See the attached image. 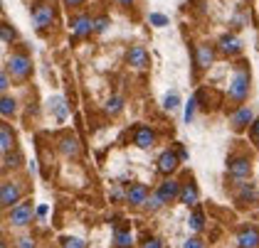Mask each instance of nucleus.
<instances>
[{
    "mask_svg": "<svg viewBox=\"0 0 259 248\" xmlns=\"http://www.w3.org/2000/svg\"><path fill=\"white\" fill-rule=\"evenodd\" d=\"M198 199H200V192L198 187L190 182V184H183V190H180V202L183 204H188V207H195L198 204Z\"/></svg>",
    "mask_w": 259,
    "mask_h": 248,
    "instance_id": "nucleus-13",
    "label": "nucleus"
},
{
    "mask_svg": "<svg viewBox=\"0 0 259 248\" xmlns=\"http://www.w3.org/2000/svg\"><path fill=\"white\" fill-rule=\"evenodd\" d=\"M247 123H252V111H249L247 106H242V108H237V111L232 113V128H235V131H242Z\"/></svg>",
    "mask_w": 259,
    "mask_h": 248,
    "instance_id": "nucleus-14",
    "label": "nucleus"
},
{
    "mask_svg": "<svg viewBox=\"0 0 259 248\" xmlns=\"http://www.w3.org/2000/svg\"><path fill=\"white\" fill-rule=\"evenodd\" d=\"M35 25L37 27H50L52 25V20H55V13H52V8H47V5H35Z\"/></svg>",
    "mask_w": 259,
    "mask_h": 248,
    "instance_id": "nucleus-10",
    "label": "nucleus"
},
{
    "mask_svg": "<svg viewBox=\"0 0 259 248\" xmlns=\"http://www.w3.org/2000/svg\"><path fill=\"white\" fill-rule=\"evenodd\" d=\"M178 157H180V160H185V157H188V150H185V148H180V150H178Z\"/></svg>",
    "mask_w": 259,
    "mask_h": 248,
    "instance_id": "nucleus-40",
    "label": "nucleus"
},
{
    "mask_svg": "<svg viewBox=\"0 0 259 248\" xmlns=\"http://www.w3.org/2000/svg\"><path fill=\"white\" fill-rule=\"evenodd\" d=\"M195 106H198V96H193V98L188 101V108H185V115H183V118H185V123H190V120H193V115H195Z\"/></svg>",
    "mask_w": 259,
    "mask_h": 248,
    "instance_id": "nucleus-28",
    "label": "nucleus"
},
{
    "mask_svg": "<svg viewBox=\"0 0 259 248\" xmlns=\"http://www.w3.org/2000/svg\"><path fill=\"white\" fill-rule=\"evenodd\" d=\"M18 162H20V155H18V153H13V155H5V167H8V165L13 167V165H18Z\"/></svg>",
    "mask_w": 259,
    "mask_h": 248,
    "instance_id": "nucleus-34",
    "label": "nucleus"
},
{
    "mask_svg": "<svg viewBox=\"0 0 259 248\" xmlns=\"http://www.w3.org/2000/svg\"><path fill=\"white\" fill-rule=\"evenodd\" d=\"M212 59H215V54H212L210 47H198V67L200 69H207V67L212 64Z\"/></svg>",
    "mask_w": 259,
    "mask_h": 248,
    "instance_id": "nucleus-21",
    "label": "nucleus"
},
{
    "mask_svg": "<svg viewBox=\"0 0 259 248\" xmlns=\"http://www.w3.org/2000/svg\"><path fill=\"white\" fill-rule=\"evenodd\" d=\"M0 113L3 115H13L15 113V101H13V98H8V96H3V101H0Z\"/></svg>",
    "mask_w": 259,
    "mask_h": 248,
    "instance_id": "nucleus-23",
    "label": "nucleus"
},
{
    "mask_svg": "<svg viewBox=\"0 0 259 248\" xmlns=\"http://www.w3.org/2000/svg\"><path fill=\"white\" fill-rule=\"evenodd\" d=\"M134 143L139 145V148H151L153 143H156V133L148 128V126H141V128H136V135H134Z\"/></svg>",
    "mask_w": 259,
    "mask_h": 248,
    "instance_id": "nucleus-8",
    "label": "nucleus"
},
{
    "mask_svg": "<svg viewBox=\"0 0 259 248\" xmlns=\"http://www.w3.org/2000/svg\"><path fill=\"white\" fill-rule=\"evenodd\" d=\"M64 3H67V5H69V8H74V5H81V3H84V0H64Z\"/></svg>",
    "mask_w": 259,
    "mask_h": 248,
    "instance_id": "nucleus-39",
    "label": "nucleus"
},
{
    "mask_svg": "<svg viewBox=\"0 0 259 248\" xmlns=\"http://www.w3.org/2000/svg\"><path fill=\"white\" fill-rule=\"evenodd\" d=\"M18 199H20V187L15 182H3L0 184V204H3V209H8L10 204H18Z\"/></svg>",
    "mask_w": 259,
    "mask_h": 248,
    "instance_id": "nucleus-3",
    "label": "nucleus"
},
{
    "mask_svg": "<svg viewBox=\"0 0 259 248\" xmlns=\"http://www.w3.org/2000/svg\"><path fill=\"white\" fill-rule=\"evenodd\" d=\"M252 133H254V138H257V143H259V120L252 126Z\"/></svg>",
    "mask_w": 259,
    "mask_h": 248,
    "instance_id": "nucleus-38",
    "label": "nucleus"
},
{
    "mask_svg": "<svg viewBox=\"0 0 259 248\" xmlns=\"http://www.w3.org/2000/svg\"><path fill=\"white\" fill-rule=\"evenodd\" d=\"M143 248H163V246H160L158 238H148V241L143 243Z\"/></svg>",
    "mask_w": 259,
    "mask_h": 248,
    "instance_id": "nucleus-36",
    "label": "nucleus"
},
{
    "mask_svg": "<svg viewBox=\"0 0 259 248\" xmlns=\"http://www.w3.org/2000/svg\"><path fill=\"white\" fill-rule=\"evenodd\" d=\"M178 155L173 153V150H165V153L158 157V172H163V174H168V172H173L176 167H178Z\"/></svg>",
    "mask_w": 259,
    "mask_h": 248,
    "instance_id": "nucleus-11",
    "label": "nucleus"
},
{
    "mask_svg": "<svg viewBox=\"0 0 259 248\" xmlns=\"http://www.w3.org/2000/svg\"><path fill=\"white\" fill-rule=\"evenodd\" d=\"M52 111H55V115H57L60 120L67 118V108H64V101H62V98H52Z\"/></svg>",
    "mask_w": 259,
    "mask_h": 248,
    "instance_id": "nucleus-24",
    "label": "nucleus"
},
{
    "mask_svg": "<svg viewBox=\"0 0 259 248\" xmlns=\"http://www.w3.org/2000/svg\"><path fill=\"white\" fill-rule=\"evenodd\" d=\"M121 5H131V3H134V0H119Z\"/></svg>",
    "mask_w": 259,
    "mask_h": 248,
    "instance_id": "nucleus-41",
    "label": "nucleus"
},
{
    "mask_svg": "<svg viewBox=\"0 0 259 248\" xmlns=\"http://www.w3.org/2000/svg\"><path fill=\"white\" fill-rule=\"evenodd\" d=\"M247 91H249V72H247L244 64H242L237 72H235L232 84H230V98H232V101H242V98L247 96Z\"/></svg>",
    "mask_w": 259,
    "mask_h": 248,
    "instance_id": "nucleus-1",
    "label": "nucleus"
},
{
    "mask_svg": "<svg viewBox=\"0 0 259 248\" xmlns=\"http://www.w3.org/2000/svg\"><path fill=\"white\" fill-rule=\"evenodd\" d=\"M220 49L225 54H237L239 49H242V42L235 35H225V37H220Z\"/></svg>",
    "mask_w": 259,
    "mask_h": 248,
    "instance_id": "nucleus-16",
    "label": "nucleus"
},
{
    "mask_svg": "<svg viewBox=\"0 0 259 248\" xmlns=\"http://www.w3.org/2000/svg\"><path fill=\"white\" fill-rule=\"evenodd\" d=\"M163 204H165V202L158 197V192H156V194H151V197H148V202H146V207H148L151 211H158Z\"/></svg>",
    "mask_w": 259,
    "mask_h": 248,
    "instance_id": "nucleus-27",
    "label": "nucleus"
},
{
    "mask_svg": "<svg viewBox=\"0 0 259 248\" xmlns=\"http://www.w3.org/2000/svg\"><path fill=\"white\" fill-rule=\"evenodd\" d=\"M8 69L18 79H25L30 74V59L25 57V54H13V57L8 59Z\"/></svg>",
    "mask_w": 259,
    "mask_h": 248,
    "instance_id": "nucleus-4",
    "label": "nucleus"
},
{
    "mask_svg": "<svg viewBox=\"0 0 259 248\" xmlns=\"http://www.w3.org/2000/svg\"><path fill=\"white\" fill-rule=\"evenodd\" d=\"M126 202H128V204H134V207L146 204V202H148V190H146L143 184H134L131 190L126 192Z\"/></svg>",
    "mask_w": 259,
    "mask_h": 248,
    "instance_id": "nucleus-9",
    "label": "nucleus"
},
{
    "mask_svg": "<svg viewBox=\"0 0 259 248\" xmlns=\"http://www.w3.org/2000/svg\"><path fill=\"white\" fill-rule=\"evenodd\" d=\"M202 226H205V216H202V211L198 209L195 214H193V216H190V229H193V231H200Z\"/></svg>",
    "mask_w": 259,
    "mask_h": 248,
    "instance_id": "nucleus-26",
    "label": "nucleus"
},
{
    "mask_svg": "<svg viewBox=\"0 0 259 248\" xmlns=\"http://www.w3.org/2000/svg\"><path fill=\"white\" fill-rule=\"evenodd\" d=\"M128 64L136 67V69L148 67V52H146L143 47H131V49H128Z\"/></svg>",
    "mask_w": 259,
    "mask_h": 248,
    "instance_id": "nucleus-12",
    "label": "nucleus"
},
{
    "mask_svg": "<svg viewBox=\"0 0 259 248\" xmlns=\"http://www.w3.org/2000/svg\"><path fill=\"white\" fill-rule=\"evenodd\" d=\"M230 177L232 179H237V182H242V179H247L249 177V172H252V167H249V160H244V157H235L232 162H230Z\"/></svg>",
    "mask_w": 259,
    "mask_h": 248,
    "instance_id": "nucleus-5",
    "label": "nucleus"
},
{
    "mask_svg": "<svg viewBox=\"0 0 259 248\" xmlns=\"http://www.w3.org/2000/svg\"><path fill=\"white\" fill-rule=\"evenodd\" d=\"M121 106H123V101H121L119 96H114V98H109V101H106V113H119L121 111Z\"/></svg>",
    "mask_w": 259,
    "mask_h": 248,
    "instance_id": "nucleus-25",
    "label": "nucleus"
},
{
    "mask_svg": "<svg viewBox=\"0 0 259 248\" xmlns=\"http://www.w3.org/2000/svg\"><path fill=\"white\" fill-rule=\"evenodd\" d=\"M109 27V18H99V20H94V30L97 32H104Z\"/></svg>",
    "mask_w": 259,
    "mask_h": 248,
    "instance_id": "nucleus-33",
    "label": "nucleus"
},
{
    "mask_svg": "<svg viewBox=\"0 0 259 248\" xmlns=\"http://www.w3.org/2000/svg\"><path fill=\"white\" fill-rule=\"evenodd\" d=\"M60 150L67 155V157H77V155H79V143H77V138H62Z\"/></svg>",
    "mask_w": 259,
    "mask_h": 248,
    "instance_id": "nucleus-17",
    "label": "nucleus"
},
{
    "mask_svg": "<svg viewBox=\"0 0 259 248\" xmlns=\"http://www.w3.org/2000/svg\"><path fill=\"white\" fill-rule=\"evenodd\" d=\"M178 106H180V98H178V94H176V91H170V94L165 96V108H168V111H176Z\"/></svg>",
    "mask_w": 259,
    "mask_h": 248,
    "instance_id": "nucleus-29",
    "label": "nucleus"
},
{
    "mask_svg": "<svg viewBox=\"0 0 259 248\" xmlns=\"http://www.w3.org/2000/svg\"><path fill=\"white\" fill-rule=\"evenodd\" d=\"M72 27H74V35H77V37H87V35L94 30V20L81 15V18H77L72 22Z\"/></svg>",
    "mask_w": 259,
    "mask_h": 248,
    "instance_id": "nucleus-15",
    "label": "nucleus"
},
{
    "mask_svg": "<svg viewBox=\"0 0 259 248\" xmlns=\"http://www.w3.org/2000/svg\"><path fill=\"white\" fill-rule=\"evenodd\" d=\"M5 89H8V74L3 72V74H0V91H5Z\"/></svg>",
    "mask_w": 259,
    "mask_h": 248,
    "instance_id": "nucleus-37",
    "label": "nucleus"
},
{
    "mask_svg": "<svg viewBox=\"0 0 259 248\" xmlns=\"http://www.w3.org/2000/svg\"><path fill=\"white\" fill-rule=\"evenodd\" d=\"M239 248H259V231L254 226H244L237 233Z\"/></svg>",
    "mask_w": 259,
    "mask_h": 248,
    "instance_id": "nucleus-6",
    "label": "nucleus"
},
{
    "mask_svg": "<svg viewBox=\"0 0 259 248\" xmlns=\"http://www.w3.org/2000/svg\"><path fill=\"white\" fill-rule=\"evenodd\" d=\"M60 243H62V248H87V243L81 238H72V236H62Z\"/></svg>",
    "mask_w": 259,
    "mask_h": 248,
    "instance_id": "nucleus-22",
    "label": "nucleus"
},
{
    "mask_svg": "<svg viewBox=\"0 0 259 248\" xmlns=\"http://www.w3.org/2000/svg\"><path fill=\"white\" fill-rule=\"evenodd\" d=\"M0 150H3V155L13 150V133H10L8 126H0Z\"/></svg>",
    "mask_w": 259,
    "mask_h": 248,
    "instance_id": "nucleus-18",
    "label": "nucleus"
},
{
    "mask_svg": "<svg viewBox=\"0 0 259 248\" xmlns=\"http://www.w3.org/2000/svg\"><path fill=\"white\" fill-rule=\"evenodd\" d=\"M114 243H116L119 248H131V246H134L131 231H128V229H116V233H114Z\"/></svg>",
    "mask_w": 259,
    "mask_h": 248,
    "instance_id": "nucleus-19",
    "label": "nucleus"
},
{
    "mask_svg": "<svg viewBox=\"0 0 259 248\" xmlns=\"http://www.w3.org/2000/svg\"><path fill=\"white\" fill-rule=\"evenodd\" d=\"M180 190H183V187H180L176 179H165L158 187V197L168 204V202H173V199H180Z\"/></svg>",
    "mask_w": 259,
    "mask_h": 248,
    "instance_id": "nucleus-7",
    "label": "nucleus"
},
{
    "mask_svg": "<svg viewBox=\"0 0 259 248\" xmlns=\"http://www.w3.org/2000/svg\"><path fill=\"white\" fill-rule=\"evenodd\" d=\"M148 20H151V25H156V27L168 25V18H165V15H160V13H151V15H148Z\"/></svg>",
    "mask_w": 259,
    "mask_h": 248,
    "instance_id": "nucleus-30",
    "label": "nucleus"
},
{
    "mask_svg": "<svg viewBox=\"0 0 259 248\" xmlns=\"http://www.w3.org/2000/svg\"><path fill=\"white\" fill-rule=\"evenodd\" d=\"M259 199V192L254 190V184H244L242 192H239L237 197V204H244V202H257Z\"/></svg>",
    "mask_w": 259,
    "mask_h": 248,
    "instance_id": "nucleus-20",
    "label": "nucleus"
},
{
    "mask_svg": "<svg viewBox=\"0 0 259 248\" xmlns=\"http://www.w3.org/2000/svg\"><path fill=\"white\" fill-rule=\"evenodd\" d=\"M0 35H3V42H13L15 39V32L10 30V25H3L0 27Z\"/></svg>",
    "mask_w": 259,
    "mask_h": 248,
    "instance_id": "nucleus-31",
    "label": "nucleus"
},
{
    "mask_svg": "<svg viewBox=\"0 0 259 248\" xmlns=\"http://www.w3.org/2000/svg\"><path fill=\"white\" fill-rule=\"evenodd\" d=\"M183 248H202V241H200V238H190V241H185Z\"/></svg>",
    "mask_w": 259,
    "mask_h": 248,
    "instance_id": "nucleus-35",
    "label": "nucleus"
},
{
    "mask_svg": "<svg viewBox=\"0 0 259 248\" xmlns=\"http://www.w3.org/2000/svg\"><path fill=\"white\" fill-rule=\"evenodd\" d=\"M15 248H35V238H30V236H22V238H18Z\"/></svg>",
    "mask_w": 259,
    "mask_h": 248,
    "instance_id": "nucleus-32",
    "label": "nucleus"
},
{
    "mask_svg": "<svg viewBox=\"0 0 259 248\" xmlns=\"http://www.w3.org/2000/svg\"><path fill=\"white\" fill-rule=\"evenodd\" d=\"M32 221V204L25 202V204H15L10 209V224L13 226H27Z\"/></svg>",
    "mask_w": 259,
    "mask_h": 248,
    "instance_id": "nucleus-2",
    "label": "nucleus"
}]
</instances>
